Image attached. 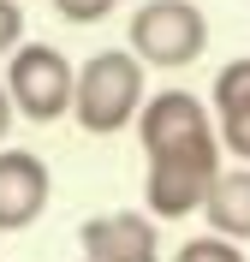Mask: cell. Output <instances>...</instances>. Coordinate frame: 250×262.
Listing matches in <instances>:
<instances>
[{
    "label": "cell",
    "instance_id": "1",
    "mask_svg": "<svg viewBox=\"0 0 250 262\" xmlns=\"http://www.w3.org/2000/svg\"><path fill=\"white\" fill-rule=\"evenodd\" d=\"M143 60L125 48H101L78 66V96H72V114H78V131L89 137H113V131L137 125L143 114Z\"/></svg>",
    "mask_w": 250,
    "mask_h": 262
},
{
    "label": "cell",
    "instance_id": "2",
    "mask_svg": "<svg viewBox=\"0 0 250 262\" xmlns=\"http://www.w3.org/2000/svg\"><path fill=\"white\" fill-rule=\"evenodd\" d=\"M215 179H220V131H209L197 143H173L149 155L143 203H149L155 221H185V214H202Z\"/></svg>",
    "mask_w": 250,
    "mask_h": 262
},
{
    "label": "cell",
    "instance_id": "3",
    "mask_svg": "<svg viewBox=\"0 0 250 262\" xmlns=\"http://www.w3.org/2000/svg\"><path fill=\"white\" fill-rule=\"evenodd\" d=\"M6 96H12L18 119L54 125V119L72 114L78 66H72L60 48H48V42H18V48H12V66H6Z\"/></svg>",
    "mask_w": 250,
    "mask_h": 262
},
{
    "label": "cell",
    "instance_id": "4",
    "mask_svg": "<svg viewBox=\"0 0 250 262\" xmlns=\"http://www.w3.org/2000/svg\"><path fill=\"white\" fill-rule=\"evenodd\" d=\"M202 48H209V18L191 0H143L131 12V54L143 66L179 72V66H197Z\"/></svg>",
    "mask_w": 250,
    "mask_h": 262
},
{
    "label": "cell",
    "instance_id": "5",
    "mask_svg": "<svg viewBox=\"0 0 250 262\" xmlns=\"http://www.w3.org/2000/svg\"><path fill=\"white\" fill-rule=\"evenodd\" d=\"M78 245H83V262H161V232H155L149 209L89 214L78 227Z\"/></svg>",
    "mask_w": 250,
    "mask_h": 262
},
{
    "label": "cell",
    "instance_id": "6",
    "mask_svg": "<svg viewBox=\"0 0 250 262\" xmlns=\"http://www.w3.org/2000/svg\"><path fill=\"white\" fill-rule=\"evenodd\" d=\"M54 196L48 161L30 149H0V232H24L30 221H42Z\"/></svg>",
    "mask_w": 250,
    "mask_h": 262
},
{
    "label": "cell",
    "instance_id": "7",
    "mask_svg": "<svg viewBox=\"0 0 250 262\" xmlns=\"http://www.w3.org/2000/svg\"><path fill=\"white\" fill-rule=\"evenodd\" d=\"M209 131H215V119H209V107H202L191 90H161V96H149L143 114H137L143 155L173 149V143H197V137H209Z\"/></svg>",
    "mask_w": 250,
    "mask_h": 262
},
{
    "label": "cell",
    "instance_id": "8",
    "mask_svg": "<svg viewBox=\"0 0 250 262\" xmlns=\"http://www.w3.org/2000/svg\"><path fill=\"white\" fill-rule=\"evenodd\" d=\"M202 214H209V232H220V238H233V245L250 238V167L220 173L209 203H202Z\"/></svg>",
    "mask_w": 250,
    "mask_h": 262
},
{
    "label": "cell",
    "instance_id": "9",
    "mask_svg": "<svg viewBox=\"0 0 250 262\" xmlns=\"http://www.w3.org/2000/svg\"><path fill=\"white\" fill-rule=\"evenodd\" d=\"M215 107L220 114H244L250 107V54L244 60H226L215 72Z\"/></svg>",
    "mask_w": 250,
    "mask_h": 262
},
{
    "label": "cell",
    "instance_id": "10",
    "mask_svg": "<svg viewBox=\"0 0 250 262\" xmlns=\"http://www.w3.org/2000/svg\"><path fill=\"white\" fill-rule=\"evenodd\" d=\"M173 262H244V250H238L233 238H220V232H202V238L179 245V256H173Z\"/></svg>",
    "mask_w": 250,
    "mask_h": 262
},
{
    "label": "cell",
    "instance_id": "11",
    "mask_svg": "<svg viewBox=\"0 0 250 262\" xmlns=\"http://www.w3.org/2000/svg\"><path fill=\"white\" fill-rule=\"evenodd\" d=\"M220 149L250 167V107L244 114H220Z\"/></svg>",
    "mask_w": 250,
    "mask_h": 262
},
{
    "label": "cell",
    "instance_id": "12",
    "mask_svg": "<svg viewBox=\"0 0 250 262\" xmlns=\"http://www.w3.org/2000/svg\"><path fill=\"white\" fill-rule=\"evenodd\" d=\"M113 6H119V0H54V12L66 18V24H101Z\"/></svg>",
    "mask_w": 250,
    "mask_h": 262
},
{
    "label": "cell",
    "instance_id": "13",
    "mask_svg": "<svg viewBox=\"0 0 250 262\" xmlns=\"http://www.w3.org/2000/svg\"><path fill=\"white\" fill-rule=\"evenodd\" d=\"M24 42V6L18 0H0V54H12Z\"/></svg>",
    "mask_w": 250,
    "mask_h": 262
},
{
    "label": "cell",
    "instance_id": "14",
    "mask_svg": "<svg viewBox=\"0 0 250 262\" xmlns=\"http://www.w3.org/2000/svg\"><path fill=\"white\" fill-rule=\"evenodd\" d=\"M12 119H18V107H12V96H6V83H0V143H6V131H12Z\"/></svg>",
    "mask_w": 250,
    "mask_h": 262
}]
</instances>
